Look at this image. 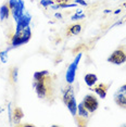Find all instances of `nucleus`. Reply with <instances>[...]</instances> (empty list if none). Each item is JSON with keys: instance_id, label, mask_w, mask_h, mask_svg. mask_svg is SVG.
Returning <instances> with one entry per match:
<instances>
[{"instance_id": "nucleus-13", "label": "nucleus", "mask_w": 126, "mask_h": 127, "mask_svg": "<svg viewBox=\"0 0 126 127\" xmlns=\"http://www.w3.org/2000/svg\"><path fill=\"white\" fill-rule=\"evenodd\" d=\"M23 116H24V113H23V111H22V109L21 108H15L14 109V111H13V116L12 118L14 120V122L15 123H19L20 121L23 118Z\"/></svg>"}, {"instance_id": "nucleus-12", "label": "nucleus", "mask_w": 126, "mask_h": 127, "mask_svg": "<svg viewBox=\"0 0 126 127\" xmlns=\"http://www.w3.org/2000/svg\"><path fill=\"white\" fill-rule=\"evenodd\" d=\"M65 105H66L67 108H68V110H70V112H71V114H72L73 116H76V113H77V105H76V102H75V97L68 100L67 102L65 103Z\"/></svg>"}, {"instance_id": "nucleus-6", "label": "nucleus", "mask_w": 126, "mask_h": 127, "mask_svg": "<svg viewBox=\"0 0 126 127\" xmlns=\"http://www.w3.org/2000/svg\"><path fill=\"white\" fill-rule=\"evenodd\" d=\"M82 58V52L77 54V57L75 58V60L73 61V63L68 66L67 72H66V82L68 84H73L74 79H75V72L77 68V65H78V62Z\"/></svg>"}, {"instance_id": "nucleus-10", "label": "nucleus", "mask_w": 126, "mask_h": 127, "mask_svg": "<svg viewBox=\"0 0 126 127\" xmlns=\"http://www.w3.org/2000/svg\"><path fill=\"white\" fill-rule=\"evenodd\" d=\"M10 11H11V9L9 7V3H8V2H5V3L2 5L1 8H0V20H1V21H3V20L9 18Z\"/></svg>"}, {"instance_id": "nucleus-7", "label": "nucleus", "mask_w": 126, "mask_h": 127, "mask_svg": "<svg viewBox=\"0 0 126 127\" xmlns=\"http://www.w3.org/2000/svg\"><path fill=\"white\" fill-rule=\"evenodd\" d=\"M108 61L110 63H113V64H122V63L126 62V52L124 50H121V49H117L109 57Z\"/></svg>"}, {"instance_id": "nucleus-20", "label": "nucleus", "mask_w": 126, "mask_h": 127, "mask_svg": "<svg viewBox=\"0 0 126 127\" xmlns=\"http://www.w3.org/2000/svg\"><path fill=\"white\" fill-rule=\"evenodd\" d=\"M84 18H85V15H84V14H82V15H79V14H76V15L72 16V20H73V21H76V20H79V19H84Z\"/></svg>"}, {"instance_id": "nucleus-21", "label": "nucleus", "mask_w": 126, "mask_h": 127, "mask_svg": "<svg viewBox=\"0 0 126 127\" xmlns=\"http://www.w3.org/2000/svg\"><path fill=\"white\" fill-rule=\"evenodd\" d=\"M54 1H56L57 2V3H66V2H67V0H54Z\"/></svg>"}, {"instance_id": "nucleus-25", "label": "nucleus", "mask_w": 126, "mask_h": 127, "mask_svg": "<svg viewBox=\"0 0 126 127\" xmlns=\"http://www.w3.org/2000/svg\"><path fill=\"white\" fill-rule=\"evenodd\" d=\"M1 111H3V110H2L1 108H0V113H1Z\"/></svg>"}, {"instance_id": "nucleus-8", "label": "nucleus", "mask_w": 126, "mask_h": 127, "mask_svg": "<svg viewBox=\"0 0 126 127\" xmlns=\"http://www.w3.org/2000/svg\"><path fill=\"white\" fill-rule=\"evenodd\" d=\"M30 22H31V16L28 15V14L23 15L22 18L18 21V25H16V32H20V31L24 30V28L28 27Z\"/></svg>"}, {"instance_id": "nucleus-3", "label": "nucleus", "mask_w": 126, "mask_h": 127, "mask_svg": "<svg viewBox=\"0 0 126 127\" xmlns=\"http://www.w3.org/2000/svg\"><path fill=\"white\" fill-rule=\"evenodd\" d=\"M9 7L12 12V15L14 20L16 22L23 16V9H24V3L22 0H10L9 2Z\"/></svg>"}, {"instance_id": "nucleus-14", "label": "nucleus", "mask_w": 126, "mask_h": 127, "mask_svg": "<svg viewBox=\"0 0 126 127\" xmlns=\"http://www.w3.org/2000/svg\"><path fill=\"white\" fill-rule=\"evenodd\" d=\"M97 79H98L97 76L93 73H88V74L85 75V83L87 84L88 86H93L94 84H96Z\"/></svg>"}, {"instance_id": "nucleus-19", "label": "nucleus", "mask_w": 126, "mask_h": 127, "mask_svg": "<svg viewBox=\"0 0 126 127\" xmlns=\"http://www.w3.org/2000/svg\"><path fill=\"white\" fill-rule=\"evenodd\" d=\"M7 53L8 51H4V52H0V57H1V61L5 62L7 61Z\"/></svg>"}, {"instance_id": "nucleus-23", "label": "nucleus", "mask_w": 126, "mask_h": 127, "mask_svg": "<svg viewBox=\"0 0 126 127\" xmlns=\"http://www.w3.org/2000/svg\"><path fill=\"white\" fill-rule=\"evenodd\" d=\"M8 109H9V120H10V122H11L12 120H11V105L10 104L8 105Z\"/></svg>"}, {"instance_id": "nucleus-18", "label": "nucleus", "mask_w": 126, "mask_h": 127, "mask_svg": "<svg viewBox=\"0 0 126 127\" xmlns=\"http://www.w3.org/2000/svg\"><path fill=\"white\" fill-rule=\"evenodd\" d=\"M41 4L47 7V5H50V4H53V1L52 0H41Z\"/></svg>"}, {"instance_id": "nucleus-24", "label": "nucleus", "mask_w": 126, "mask_h": 127, "mask_svg": "<svg viewBox=\"0 0 126 127\" xmlns=\"http://www.w3.org/2000/svg\"><path fill=\"white\" fill-rule=\"evenodd\" d=\"M56 16H57V18H61V14L58 13V14H56Z\"/></svg>"}, {"instance_id": "nucleus-17", "label": "nucleus", "mask_w": 126, "mask_h": 127, "mask_svg": "<svg viewBox=\"0 0 126 127\" xmlns=\"http://www.w3.org/2000/svg\"><path fill=\"white\" fill-rule=\"evenodd\" d=\"M10 75H11V77H12V80H13V82H16V77H18V68L14 67L13 70L11 71Z\"/></svg>"}, {"instance_id": "nucleus-2", "label": "nucleus", "mask_w": 126, "mask_h": 127, "mask_svg": "<svg viewBox=\"0 0 126 127\" xmlns=\"http://www.w3.org/2000/svg\"><path fill=\"white\" fill-rule=\"evenodd\" d=\"M31 37H32L31 28L26 27V28H24V30L16 32V33L14 34L12 39H11V44H12V46H14V47H16V46H20V45H23V44H25V42H27L28 40L31 39Z\"/></svg>"}, {"instance_id": "nucleus-4", "label": "nucleus", "mask_w": 126, "mask_h": 127, "mask_svg": "<svg viewBox=\"0 0 126 127\" xmlns=\"http://www.w3.org/2000/svg\"><path fill=\"white\" fill-rule=\"evenodd\" d=\"M82 103L89 113H94V112L99 108L98 99H97L94 95H87V96L84 98V100H83Z\"/></svg>"}, {"instance_id": "nucleus-15", "label": "nucleus", "mask_w": 126, "mask_h": 127, "mask_svg": "<svg viewBox=\"0 0 126 127\" xmlns=\"http://www.w3.org/2000/svg\"><path fill=\"white\" fill-rule=\"evenodd\" d=\"M82 31V26L81 24H75V25H72V26L68 27L67 30V35H77V34H79Z\"/></svg>"}, {"instance_id": "nucleus-9", "label": "nucleus", "mask_w": 126, "mask_h": 127, "mask_svg": "<svg viewBox=\"0 0 126 127\" xmlns=\"http://www.w3.org/2000/svg\"><path fill=\"white\" fill-rule=\"evenodd\" d=\"M109 89V85H105V84H99V85H97L96 87H94V92H97L98 94V96L100 98H102V99H104L105 96H107V91Z\"/></svg>"}, {"instance_id": "nucleus-5", "label": "nucleus", "mask_w": 126, "mask_h": 127, "mask_svg": "<svg viewBox=\"0 0 126 127\" xmlns=\"http://www.w3.org/2000/svg\"><path fill=\"white\" fill-rule=\"evenodd\" d=\"M114 101L120 108L126 110V84L120 87L114 94Z\"/></svg>"}, {"instance_id": "nucleus-11", "label": "nucleus", "mask_w": 126, "mask_h": 127, "mask_svg": "<svg viewBox=\"0 0 126 127\" xmlns=\"http://www.w3.org/2000/svg\"><path fill=\"white\" fill-rule=\"evenodd\" d=\"M74 98V90H73V87L71 85H68L66 88L64 89L63 91V102L66 103L70 99Z\"/></svg>"}, {"instance_id": "nucleus-16", "label": "nucleus", "mask_w": 126, "mask_h": 127, "mask_svg": "<svg viewBox=\"0 0 126 127\" xmlns=\"http://www.w3.org/2000/svg\"><path fill=\"white\" fill-rule=\"evenodd\" d=\"M77 112H78V115L82 117H84L87 120L88 116H89V112L86 110V108L84 105H83V103H81V104H78V106H77Z\"/></svg>"}, {"instance_id": "nucleus-22", "label": "nucleus", "mask_w": 126, "mask_h": 127, "mask_svg": "<svg viewBox=\"0 0 126 127\" xmlns=\"http://www.w3.org/2000/svg\"><path fill=\"white\" fill-rule=\"evenodd\" d=\"M76 2L77 3H81V4H83V5H86L87 3H86V2L84 1V0H76Z\"/></svg>"}, {"instance_id": "nucleus-1", "label": "nucleus", "mask_w": 126, "mask_h": 127, "mask_svg": "<svg viewBox=\"0 0 126 127\" xmlns=\"http://www.w3.org/2000/svg\"><path fill=\"white\" fill-rule=\"evenodd\" d=\"M36 94L40 99H51L52 97V85L51 78L47 75L39 79H35Z\"/></svg>"}]
</instances>
